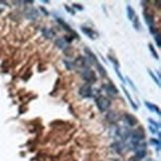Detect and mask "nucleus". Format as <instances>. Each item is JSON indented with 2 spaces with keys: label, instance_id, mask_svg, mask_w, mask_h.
Here are the masks:
<instances>
[{
  "label": "nucleus",
  "instance_id": "a211bd4d",
  "mask_svg": "<svg viewBox=\"0 0 161 161\" xmlns=\"http://www.w3.org/2000/svg\"><path fill=\"white\" fill-rule=\"evenodd\" d=\"M147 72H148V74L150 75V78L154 80V83H156L157 84L158 87H160V80H158V78H156V76L154 75V73L152 72L151 70H147Z\"/></svg>",
  "mask_w": 161,
  "mask_h": 161
},
{
  "label": "nucleus",
  "instance_id": "412c9836",
  "mask_svg": "<svg viewBox=\"0 0 161 161\" xmlns=\"http://www.w3.org/2000/svg\"><path fill=\"white\" fill-rule=\"evenodd\" d=\"M114 71H116V73L117 74V77L119 78V80H120L122 83H125V79H123L122 75H121V73L119 72V70H118V68H117V67H114Z\"/></svg>",
  "mask_w": 161,
  "mask_h": 161
},
{
  "label": "nucleus",
  "instance_id": "1a4fd4ad",
  "mask_svg": "<svg viewBox=\"0 0 161 161\" xmlns=\"http://www.w3.org/2000/svg\"><path fill=\"white\" fill-rule=\"evenodd\" d=\"M80 67V68H88V58L85 57H79L78 59H76L74 66Z\"/></svg>",
  "mask_w": 161,
  "mask_h": 161
},
{
  "label": "nucleus",
  "instance_id": "9b49d317",
  "mask_svg": "<svg viewBox=\"0 0 161 161\" xmlns=\"http://www.w3.org/2000/svg\"><path fill=\"white\" fill-rule=\"evenodd\" d=\"M55 44H56V46L59 48V49L64 50L67 47V46H68L69 42L66 40L65 38H59V39H57V40L55 41Z\"/></svg>",
  "mask_w": 161,
  "mask_h": 161
},
{
  "label": "nucleus",
  "instance_id": "6ab92c4d",
  "mask_svg": "<svg viewBox=\"0 0 161 161\" xmlns=\"http://www.w3.org/2000/svg\"><path fill=\"white\" fill-rule=\"evenodd\" d=\"M96 68H98V72H100V75L103 76V77H105L107 76V72H105V68L100 65V64H96Z\"/></svg>",
  "mask_w": 161,
  "mask_h": 161
},
{
  "label": "nucleus",
  "instance_id": "6e6552de",
  "mask_svg": "<svg viewBox=\"0 0 161 161\" xmlns=\"http://www.w3.org/2000/svg\"><path fill=\"white\" fill-rule=\"evenodd\" d=\"M57 21H58V23H59V24L61 25L62 27H63V28H64V30H66V31H68L69 33L73 34V35H74V37H77V38H78V34H76V32L74 31V30H73L72 28H71V27L69 26V25L67 24V23H66L65 21H64L63 19H60V18H57Z\"/></svg>",
  "mask_w": 161,
  "mask_h": 161
},
{
  "label": "nucleus",
  "instance_id": "20e7f679",
  "mask_svg": "<svg viewBox=\"0 0 161 161\" xmlns=\"http://www.w3.org/2000/svg\"><path fill=\"white\" fill-rule=\"evenodd\" d=\"M79 94L83 98H92L93 96V89H92V87L89 85L86 84L80 88Z\"/></svg>",
  "mask_w": 161,
  "mask_h": 161
},
{
  "label": "nucleus",
  "instance_id": "bb28decb",
  "mask_svg": "<svg viewBox=\"0 0 161 161\" xmlns=\"http://www.w3.org/2000/svg\"><path fill=\"white\" fill-rule=\"evenodd\" d=\"M64 63H65V65H66V67L68 69H70V70H72V69L74 68V63H71V62H67V61H64Z\"/></svg>",
  "mask_w": 161,
  "mask_h": 161
},
{
  "label": "nucleus",
  "instance_id": "39448f33",
  "mask_svg": "<svg viewBox=\"0 0 161 161\" xmlns=\"http://www.w3.org/2000/svg\"><path fill=\"white\" fill-rule=\"evenodd\" d=\"M24 12H25V16H26V18L31 19V20H36L37 18H38V16H39L38 10L35 9V8H33V7L26 8Z\"/></svg>",
  "mask_w": 161,
  "mask_h": 161
},
{
  "label": "nucleus",
  "instance_id": "9d476101",
  "mask_svg": "<svg viewBox=\"0 0 161 161\" xmlns=\"http://www.w3.org/2000/svg\"><path fill=\"white\" fill-rule=\"evenodd\" d=\"M80 29H82L83 33H85L87 36L89 37V38L93 39V40H95V39L96 38V37H98V33H96V32L94 31L93 29L88 28V27H84V26H83Z\"/></svg>",
  "mask_w": 161,
  "mask_h": 161
},
{
  "label": "nucleus",
  "instance_id": "f8f14e48",
  "mask_svg": "<svg viewBox=\"0 0 161 161\" xmlns=\"http://www.w3.org/2000/svg\"><path fill=\"white\" fill-rule=\"evenodd\" d=\"M85 52H86V54L88 55V57H89V61H91V63L95 64V65H96V64H98V58H96V55L94 54V53L92 52L91 50L89 49V48H85Z\"/></svg>",
  "mask_w": 161,
  "mask_h": 161
},
{
  "label": "nucleus",
  "instance_id": "f03ea898",
  "mask_svg": "<svg viewBox=\"0 0 161 161\" xmlns=\"http://www.w3.org/2000/svg\"><path fill=\"white\" fill-rule=\"evenodd\" d=\"M96 107H98V109H100V111H105V110L109 109V107H110V100L103 96H98L96 100Z\"/></svg>",
  "mask_w": 161,
  "mask_h": 161
},
{
  "label": "nucleus",
  "instance_id": "b1692460",
  "mask_svg": "<svg viewBox=\"0 0 161 161\" xmlns=\"http://www.w3.org/2000/svg\"><path fill=\"white\" fill-rule=\"evenodd\" d=\"M149 129L151 130V132L153 133V134H156V133H158L159 134V132H158V128L157 127H155L154 125H149Z\"/></svg>",
  "mask_w": 161,
  "mask_h": 161
},
{
  "label": "nucleus",
  "instance_id": "473e14b6",
  "mask_svg": "<svg viewBox=\"0 0 161 161\" xmlns=\"http://www.w3.org/2000/svg\"><path fill=\"white\" fill-rule=\"evenodd\" d=\"M112 161H120V160H119V159H114Z\"/></svg>",
  "mask_w": 161,
  "mask_h": 161
},
{
  "label": "nucleus",
  "instance_id": "7ed1b4c3",
  "mask_svg": "<svg viewBox=\"0 0 161 161\" xmlns=\"http://www.w3.org/2000/svg\"><path fill=\"white\" fill-rule=\"evenodd\" d=\"M82 78L88 83H95L96 80V76L95 72L89 70V69H86V70L82 73Z\"/></svg>",
  "mask_w": 161,
  "mask_h": 161
},
{
  "label": "nucleus",
  "instance_id": "aec40b11",
  "mask_svg": "<svg viewBox=\"0 0 161 161\" xmlns=\"http://www.w3.org/2000/svg\"><path fill=\"white\" fill-rule=\"evenodd\" d=\"M148 48H149V49H150L151 54H152V56L154 57V58H155L156 60L159 59V56H158V55H157V53H156V51H155V49H154L153 46L151 45V44H148Z\"/></svg>",
  "mask_w": 161,
  "mask_h": 161
},
{
  "label": "nucleus",
  "instance_id": "dca6fc26",
  "mask_svg": "<svg viewBox=\"0 0 161 161\" xmlns=\"http://www.w3.org/2000/svg\"><path fill=\"white\" fill-rule=\"evenodd\" d=\"M42 33L43 35H44V37H46V38H49L51 39L53 38V37L55 36V31H53L52 29H49V28H44L42 30Z\"/></svg>",
  "mask_w": 161,
  "mask_h": 161
},
{
  "label": "nucleus",
  "instance_id": "2f4dec72",
  "mask_svg": "<svg viewBox=\"0 0 161 161\" xmlns=\"http://www.w3.org/2000/svg\"><path fill=\"white\" fill-rule=\"evenodd\" d=\"M129 161H137V160L135 159V158H131V159H130Z\"/></svg>",
  "mask_w": 161,
  "mask_h": 161
},
{
  "label": "nucleus",
  "instance_id": "4468645a",
  "mask_svg": "<svg viewBox=\"0 0 161 161\" xmlns=\"http://www.w3.org/2000/svg\"><path fill=\"white\" fill-rule=\"evenodd\" d=\"M126 11H127V17H128V19H129L130 21H133V20L135 19V17H136V15H135L134 9H133L130 5H127V7H126Z\"/></svg>",
  "mask_w": 161,
  "mask_h": 161
},
{
  "label": "nucleus",
  "instance_id": "cd10ccee",
  "mask_svg": "<svg viewBox=\"0 0 161 161\" xmlns=\"http://www.w3.org/2000/svg\"><path fill=\"white\" fill-rule=\"evenodd\" d=\"M40 9H41V10H42V11H43V13H44V14H45V15H49V13H48V11H47V10H46V9H45L44 7H41Z\"/></svg>",
  "mask_w": 161,
  "mask_h": 161
},
{
  "label": "nucleus",
  "instance_id": "393cba45",
  "mask_svg": "<svg viewBox=\"0 0 161 161\" xmlns=\"http://www.w3.org/2000/svg\"><path fill=\"white\" fill-rule=\"evenodd\" d=\"M150 142L152 144H154V145H157V148L159 149V147H160V141H159V139H154V138H151V140H150Z\"/></svg>",
  "mask_w": 161,
  "mask_h": 161
},
{
  "label": "nucleus",
  "instance_id": "423d86ee",
  "mask_svg": "<svg viewBox=\"0 0 161 161\" xmlns=\"http://www.w3.org/2000/svg\"><path fill=\"white\" fill-rule=\"evenodd\" d=\"M143 16H144V19H145L146 24L149 26L150 31L152 32V33H155V30H154V18H153V16L151 14H149V13H147V12L144 13Z\"/></svg>",
  "mask_w": 161,
  "mask_h": 161
},
{
  "label": "nucleus",
  "instance_id": "f3484780",
  "mask_svg": "<svg viewBox=\"0 0 161 161\" xmlns=\"http://www.w3.org/2000/svg\"><path fill=\"white\" fill-rule=\"evenodd\" d=\"M125 121L128 123V125L132 126L134 125H136V118H135L133 116H130V114H125Z\"/></svg>",
  "mask_w": 161,
  "mask_h": 161
},
{
  "label": "nucleus",
  "instance_id": "0eeeda50",
  "mask_svg": "<svg viewBox=\"0 0 161 161\" xmlns=\"http://www.w3.org/2000/svg\"><path fill=\"white\" fill-rule=\"evenodd\" d=\"M103 89H105V91L107 92V94L109 96H114L117 95V93H118L117 89L114 86V85H111V84L105 85V86H103Z\"/></svg>",
  "mask_w": 161,
  "mask_h": 161
},
{
  "label": "nucleus",
  "instance_id": "4be33fe9",
  "mask_svg": "<svg viewBox=\"0 0 161 161\" xmlns=\"http://www.w3.org/2000/svg\"><path fill=\"white\" fill-rule=\"evenodd\" d=\"M154 39H155V42H156V44H157V46H158V47H160V46H161V38H160L159 34H155Z\"/></svg>",
  "mask_w": 161,
  "mask_h": 161
},
{
  "label": "nucleus",
  "instance_id": "a878e982",
  "mask_svg": "<svg viewBox=\"0 0 161 161\" xmlns=\"http://www.w3.org/2000/svg\"><path fill=\"white\" fill-rule=\"evenodd\" d=\"M149 120V122H150V125H154L155 127H157V128H159L160 127V125L158 122H156V121H154L153 119H148Z\"/></svg>",
  "mask_w": 161,
  "mask_h": 161
},
{
  "label": "nucleus",
  "instance_id": "5701e85b",
  "mask_svg": "<svg viewBox=\"0 0 161 161\" xmlns=\"http://www.w3.org/2000/svg\"><path fill=\"white\" fill-rule=\"evenodd\" d=\"M132 22H133V25H134V27H135V29L136 30H138L140 27H141L140 26V24H139V22H138V18L137 17H135V19L133 20Z\"/></svg>",
  "mask_w": 161,
  "mask_h": 161
},
{
  "label": "nucleus",
  "instance_id": "c85d7f7f",
  "mask_svg": "<svg viewBox=\"0 0 161 161\" xmlns=\"http://www.w3.org/2000/svg\"><path fill=\"white\" fill-rule=\"evenodd\" d=\"M74 7L75 8H78V9H80V10H83V7L82 6H80V5H78V4H74Z\"/></svg>",
  "mask_w": 161,
  "mask_h": 161
},
{
  "label": "nucleus",
  "instance_id": "ddd939ff",
  "mask_svg": "<svg viewBox=\"0 0 161 161\" xmlns=\"http://www.w3.org/2000/svg\"><path fill=\"white\" fill-rule=\"evenodd\" d=\"M144 105H146V107L149 110H150V111L156 112L158 116H160V109H159V107H158L157 105H153V103H148V102H144Z\"/></svg>",
  "mask_w": 161,
  "mask_h": 161
},
{
  "label": "nucleus",
  "instance_id": "2eb2a0df",
  "mask_svg": "<svg viewBox=\"0 0 161 161\" xmlns=\"http://www.w3.org/2000/svg\"><path fill=\"white\" fill-rule=\"evenodd\" d=\"M121 88H122V91H123V93L125 94V96H126V98H127L128 102L130 103V105H132V107H133V109H134L135 110H136V109H137V105H136V103H134V102H133V100H132L131 96H130V95H129V94H128L127 89H125V87H123V86L121 87Z\"/></svg>",
  "mask_w": 161,
  "mask_h": 161
},
{
  "label": "nucleus",
  "instance_id": "7c9ffc66",
  "mask_svg": "<svg viewBox=\"0 0 161 161\" xmlns=\"http://www.w3.org/2000/svg\"><path fill=\"white\" fill-rule=\"evenodd\" d=\"M65 8L67 9V10H68V11H69V12H70V13H71V14H73V15H74V14H75V13H74V12H73V11H72V10H71V9H70V8H69V7H68V6H65Z\"/></svg>",
  "mask_w": 161,
  "mask_h": 161
},
{
  "label": "nucleus",
  "instance_id": "f257e3e1",
  "mask_svg": "<svg viewBox=\"0 0 161 161\" xmlns=\"http://www.w3.org/2000/svg\"><path fill=\"white\" fill-rule=\"evenodd\" d=\"M130 135H131V143H132V145H134V146L138 145L140 143V141H142L144 137H145L144 131L141 128H137V129L133 130Z\"/></svg>",
  "mask_w": 161,
  "mask_h": 161
},
{
  "label": "nucleus",
  "instance_id": "c756f323",
  "mask_svg": "<svg viewBox=\"0 0 161 161\" xmlns=\"http://www.w3.org/2000/svg\"><path fill=\"white\" fill-rule=\"evenodd\" d=\"M127 80H128V82H129V83H130V86H131V87H132V88H133V89H136V88H135V86H134V85H133V83L131 82V80H130L129 79H127Z\"/></svg>",
  "mask_w": 161,
  "mask_h": 161
}]
</instances>
